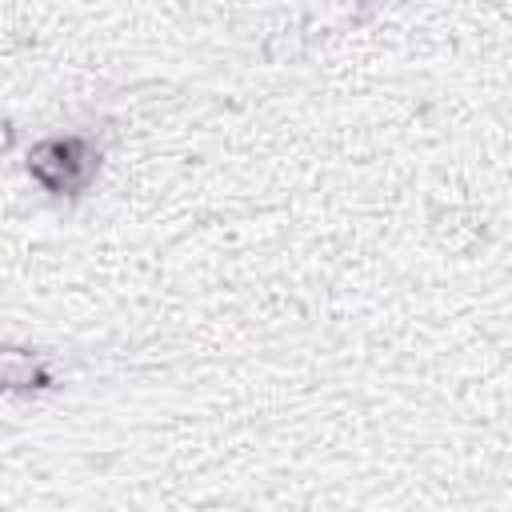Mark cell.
I'll list each match as a JSON object with an SVG mask.
<instances>
[{
	"label": "cell",
	"mask_w": 512,
	"mask_h": 512,
	"mask_svg": "<svg viewBox=\"0 0 512 512\" xmlns=\"http://www.w3.org/2000/svg\"><path fill=\"white\" fill-rule=\"evenodd\" d=\"M92 152L80 144V140H48V144H40L36 152H32V172H36V180L40 184H48V188H56V172H64V184H60V192L64 188H80L88 176H92Z\"/></svg>",
	"instance_id": "obj_1"
}]
</instances>
